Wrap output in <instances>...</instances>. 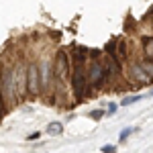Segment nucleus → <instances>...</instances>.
Here are the masks:
<instances>
[{
  "mask_svg": "<svg viewBox=\"0 0 153 153\" xmlns=\"http://www.w3.org/2000/svg\"><path fill=\"white\" fill-rule=\"evenodd\" d=\"M104 65L100 63V61H94L92 65H90V70H88V82L92 84L94 88H98L100 84L104 82Z\"/></svg>",
  "mask_w": 153,
  "mask_h": 153,
  "instance_id": "f257e3e1",
  "label": "nucleus"
},
{
  "mask_svg": "<svg viewBox=\"0 0 153 153\" xmlns=\"http://www.w3.org/2000/svg\"><path fill=\"white\" fill-rule=\"evenodd\" d=\"M88 82V78L84 76V70H82V63H76V70H74V90H76V98L80 100L84 96V86Z\"/></svg>",
  "mask_w": 153,
  "mask_h": 153,
  "instance_id": "f03ea898",
  "label": "nucleus"
},
{
  "mask_svg": "<svg viewBox=\"0 0 153 153\" xmlns=\"http://www.w3.org/2000/svg\"><path fill=\"white\" fill-rule=\"evenodd\" d=\"M39 68H37L35 63H31L29 68H27V88H29V92L31 94H37L39 92V86H41V82H39Z\"/></svg>",
  "mask_w": 153,
  "mask_h": 153,
  "instance_id": "7ed1b4c3",
  "label": "nucleus"
},
{
  "mask_svg": "<svg viewBox=\"0 0 153 153\" xmlns=\"http://www.w3.org/2000/svg\"><path fill=\"white\" fill-rule=\"evenodd\" d=\"M131 76H133L137 82H143V84H147L153 78V74L145 70L143 63H133V65H131Z\"/></svg>",
  "mask_w": 153,
  "mask_h": 153,
  "instance_id": "20e7f679",
  "label": "nucleus"
},
{
  "mask_svg": "<svg viewBox=\"0 0 153 153\" xmlns=\"http://www.w3.org/2000/svg\"><path fill=\"white\" fill-rule=\"evenodd\" d=\"M68 70V55H65V51H59L57 57H55V76H63Z\"/></svg>",
  "mask_w": 153,
  "mask_h": 153,
  "instance_id": "39448f33",
  "label": "nucleus"
},
{
  "mask_svg": "<svg viewBox=\"0 0 153 153\" xmlns=\"http://www.w3.org/2000/svg\"><path fill=\"white\" fill-rule=\"evenodd\" d=\"M14 90H16L21 96L25 94V90H29V88L25 86V71L23 70H16V71H14Z\"/></svg>",
  "mask_w": 153,
  "mask_h": 153,
  "instance_id": "423d86ee",
  "label": "nucleus"
},
{
  "mask_svg": "<svg viewBox=\"0 0 153 153\" xmlns=\"http://www.w3.org/2000/svg\"><path fill=\"white\" fill-rule=\"evenodd\" d=\"M47 133L49 135H61V133H63V125H61V123H49Z\"/></svg>",
  "mask_w": 153,
  "mask_h": 153,
  "instance_id": "0eeeda50",
  "label": "nucleus"
},
{
  "mask_svg": "<svg viewBox=\"0 0 153 153\" xmlns=\"http://www.w3.org/2000/svg\"><path fill=\"white\" fill-rule=\"evenodd\" d=\"M47 76H49V63L43 61V65H41V86H47Z\"/></svg>",
  "mask_w": 153,
  "mask_h": 153,
  "instance_id": "6e6552de",
  "label": "nucleus"
},
{
  "mask_svg": "<svg viewBox=\"0 0 153 153\" xmlns=\"http://www.w3.org/2000/svg\"><path fill=\"white\" fill-rule=\"evenodd\" d=\"M141 98H143V94L127 96V98H125V100H123V102H120V104H123V106H131V104H135V102H139V100H141Z\"/></svg>",
  "mask_w": 153,
  "mask_h": 153,
  "instance_id": "1a4fd4ad",
  "label": "nucleus"
},
{
  "mask_svg": "<svg viewBox=\"0 0 153 153\" xmlns=\"http://www.w3.org/2000/svg\"><path fill=\"white\" fill-rule=\"evenodd\" d=\"M84 59H86V49L78 47V49H76V53H74V61H76V63H82Z\"/></svg>",
  "mask_w": 153,
  "mask_h": 153,
  "instance_id": "9d476101",
  "label": "nucleus"
},
{
  "mask_svg": "<svg viewBox=\"0 0 153 153\" xmlns=\"http://www.w3.org/2000/svg\"><path fill=\"white\" fill-rule=\"evenodd\" d=\"M143 45H145V51L149 55H153V37H145L143 39Z\"/></svg>",
  "mask_w": 153,
  "mask_h": 153,
  "instance_id": "9b49d317",
  "label": "nucleus"
},
{
  "mask_svg": "<svg viewBox=\"0 0 153 153\" xmlns=\"http://www.w3.org/2000/svg\"><path fill=\"white\" fill-rule=\"evenodd\" d=\"M102 117H104V110H92L90 112V118H94V120H100Z\"/></svg>",
  "mask_w": 153,
  "mask_h": 153,
  "instance_id": "f8f14e48",
  "label": "nucleus"
},
{
  "mask_svg": "<svg viewBox=\"0 0 153 153\" xmlns=\"http://www.w3.org/2000/svg\"><path fill=\"white\" fill-rule=\"evenodd\" d=\"M129 135H131V129H123V131H120V139H118V141L125 143L127 139H129Z\"/></svg>",
  "mask_w": 153,
  "mask_h": 153,
  "instance_id": "ddd939ff",
  "label": "nucleus"
},
{
  "mask_svg": "<svg viewBox=\"0 0 153 153\" xmlns=\"http://www.w3.org/2000/svg\"><path fill=\"white\" fill-rule=\"evenodd\" d=\"M118 51H120V53H118V55H120V57H123V59L127 57V45H125V43H123V41H120V43H118Z\"/></svg>",
  "mask_w": 153,
  "mask_h": 153,
  "instance_id": "4468645a",
  "label": "nucleus"
},
{
  "mask_svg": "<svg viewBox=\"0 0 153 153\" xmlns=\"http://www.w3.org/2000/svg\"><path fill=\"white\" fill-rule=\"evenodd\" d=\"M100 151H104V153H112V151H117V147H114V145H102V147H100Z\"/></svg>",
  "mask_w": 153,
  "mask_h": 153,
  "instance_id": "2eb2a0df",
  "label": "nucleus"
},
{
  "mask_svg": "<svg viewBox=\"0 0 153 153\" xmlns=\"http://www.w3.org/2000/svg\"><path fill=\"white\" fill-rule=\"evenodd\" d=\"M39 137H41V133H39V131H35V133H31L27 139H29V141H33V139H39Z\"/></svg>",
  "mask_w": 153,
  "mask_h": 153,
  "instance_id": "dca6fc26",
  "label": "nucleus"
},
{
  "mask_svg": "<svg viewBox=\"0 0 153 153\" xmlns=\"http://www.w3.org/2000/svg\"><path fill=\"white\" fill-rule=\"evenodd\" d=\"M108 114H114L117 112V104H108V110H106Z\"/></svg>",
  "mask_w": 153,
  "mask_h": 153,
  "instance_id": "f3484780",
  "label": "nucleus"
},
{
  "mask_svg": "<svg viewBox=\"0 0 153 153\" xmlns=\"http://www.w3.org/2000/svg\"><path fill=\"white\" fill-rule=\"evenodd\" d=\"M90 55H92L94 59H98V57H100V51H98V49H94V51H90Z\"/></svg>",
  "mask_w": 153,
  "mask_h": 153,
  "instance_id": "a211bd4d",
  "label": "nucleus"
},
{
  "mask_svg": "<svg viewBox=\"0 0 153 153\" xmlns=\"http://www.w3.org/2000/svg\"><path fill=\"white\" fill-rule=\"evenodd\" d=\"M0 114H2V102H0Z\"/></svg>",
  "mask_w": 153,
  "mask_h": 153,
  "instance_id": "6ab92c4d",
  "label": "nucleus"
},
{
  "mask_svg": "<svg viewBox=\"0 0 153 153\" xmlns=\"http://www.w3.org/2000/svg\"><path fill=\"white\" fill-rule=\"evenodd\" d=\"M151 12H153V8H151Z\"/></svg>",
  "mask_w": 153,
  "mask_h": 153,
  "instance_id": "aec40b11",
  "label": "nucleus"
},
{
  "mask_svg": "<svg viewBox=\"0 0 153 153\" xmlns=\"http://www.w3.org/2000/svg\"><path fill=\"white\" fill-rule=\"evenodd\" d=\"M151 96H153V92H151Z\"/></svg>",
  "mask_w": 153,
  "mask_h": 153,
  "instance_id": "412c9836",
  "label": "nucleus"
}]
</instances>
